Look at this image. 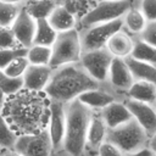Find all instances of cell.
<instances>
[{
    "label": "cell",
    "instance_id": "obj_29",
    "mask_svg": "<svg viewBox=\"0 0 156 156\" xmlns=\"http://www.w3.org/2000/svg\"><path fill=\"white\" fill-rule=\"evenodd\" d=\"M29 66V61L26 56H21L15 58L13 61H11L4 69H2V74L6 77H12V78H18V77H23L27 67Z\"/></svg>",
    "mask_w": 156,
    "mask_h": 156
},
{
    "label": "cell",
    "instance_id": "obj_5",
    "mask_svg": "<svg viewBox=\"0 0 156 156\" xmlns=\"http://www.w3.org/2000/svg\"><path fill=\"white\" fill-rule=\"evenodd\" d=\"M82 52L79 32L77 28L60 32L51 45V60L49 66L54 69L68 63L79 62Z\"/></svg>",
    "mask_w": 156,
    "mask_h": 156
},
{
    "label": "cell",
    "instance_id": "obj_11",
    "mask_svg": "<svg viewBox=\"0 0 156 156\" xmlns=\"http://www.w3.org/2000/svg\"><path fill=\"white\" fill-rule=\"evenodd\" d=\"M134 79L133 76L126 63L124 58H118V57H113L110 69H108V74H107V80H106V85L112 89L122 100L126 99V94L128 91V89L130 88V85L133 84Z\"/></svg>",
    "mask_w": 156,
    "mask_h": 156
},
{
    "label": "cell",
    "instance_id": "obj_9",
    "mask_svg": "<svg viewBox=\"0 0 156 156\" xmlns=\"http://www.w3.org/2000/svg\"><path fill=\"white\" fill-rule=\"evenodd\" d=\"M13 149L21 156H54L48 128L35 134L18 135Z\"/></svg>",
    "mask_w": 156,
    "mask_h": 156
},
{
    "label": "cell",
    "instance_id": "obj_36",
    "mask_svg": "<svg viewBox=\"0 0 156 156\" xmlns=\"http://www.w3.org/2000/svg\"><path fill=\"white\" fill-rule=\"evenodd\" d=\"M147 149L152 152V155L156 156V132L154 134L150 135L149 138V143H147Z\"/></svg>",
    "mask_w": 156,
    "mask_h": 156
},
{
    "label": "cell",
    "instance_id": "obj_20",
    "mask_svg": "<svg viewBox=\"0 0 156 156\" xmlns=\"http://www.w3.org/2000/svg\"><path fill=\"white\" fill-rule=\"evenodd\" d=\"M126 99L156 106V84L145 80H134L126 94Z\"/></svg>",
    "mask_w": 156,
    "mask_h": 156
},
{
    "label": "cell",
    "instance_id": "obj_19",
    "mask_svg": "<svg viewBox=\"0 0 156 156\" xmlns=\"http://www.w3.org/2000/svg\"><path fill=\"white\" fill-rule=\"evenodd\" d=\"M46 20L57 33L74 29V28H77V24H78L77 17L65 5L57 6L49 15V17Z\"/></svg>",
    "mask_w": 156,
    "mask_h": 156
},
{
    "label": "cell",
    "instance_id": "obj_15",
    "mask_svg": "<svg viewBox=\"0 0 156 156\" xmlns=\"http://www.w3.org/2000/svg\"><path fill=\"white\" fill-rule=\"evenodd\" d=\"M52 68L49 65H29L23 74V89L44 91L51 77Z\"/></svg>",
    "mask_w": 156,
    "mask_h": 156
},
{
    "label": "cell",
    "instance_id": "obj_40",
    "mask_svg": "<svg viewBox=\"0 0 156 156\" xmlns=\"http://www.w3.org/2000/svg\"><path fill=\"white\" fill-rule=\"evenodd\" d=\"M54 156H68V155H67V154H65L63 151H58V152L54 154Z\"/></svg>",
    "mask_w": 156,
    "mask_h": 156
},
{
    "label": "cell",
    "instance_id": "obj_41",
    "mask_svg": "<svg viewBox=\"0 0 156 156\" xmlns=\"http://www.w3.org/2000/svg\"><path fill=\"white\" fill-rule=\"evenodd\" d=\"M98 1V0H96ZM112 1H122V0H112Z\"/></svg>",
    "mask_w": 156,
    "mask_h": 156
},
{
    "label": "cell",
    "instance_id": "obj_23",
    "mask_svg": "<svg viewBox=\"0 0 156 156\" xmlns=\"http://www.w3.org/2000/svg\"><path fill=\"white\" fill-rule=\"evenodd\" d=\"M122 22H123V29L127 30L133 37H136L144 29L147 21L144 17L140 9L138 7V2H136L124 13V16L122 17Z\"/></svg>",
    "mask_w": 156,
    "mask_h": 156
},
{
    "label": "cell",
    "instance_id": "obj_25",
    "mask_svg": "<svg viewBox=\"0 0 156 156\" xmlns=\"http://www.w3.org/2000/svg\"><path fill=\"white\" fill-rule=\"evenodd\" d=\"M130 56L136 60L149 62L156 66V48L140 40L136 37H134V46Z\"/></svg>",
    "mask_w": 156,
    "mask_h": 156
},
{
    "label": "cell",
    "instance_id": "obj_22",
    "mask_svg": "<svg viewBox=\"0 0 156 156\" xmlns=\"http://www.w3.org/2000/svg\"><path fill=\"white\" fill-rule=\"evenodd\" d=\"M65 0H28L23 7L34 18H48L49 15L60 5H63Z\"/></svg>",
    "mask_w": 156,
    "mask_h": 156
},
{
    "label": "cell",
    "instance_id": "obj_7",
    "mask_svg": "<svg viewBox=\"0 0 156 156\" xmlns=\"http://www.w3.org/2000/svg\"><path fill=\"white\" fill-rule=\"evenodd\" d=\"M122 28H123L122 18L112 21V22H107V23L94 24V26L85 27V28H79V29L77 28L79 32L82 50L89 51V50H96V49L105 48L110 37Z\"/></svg>",
    "mask_w": 156,
    "mask_h": 156
},
{
    "label": "cell",
    "instance_id": "obj_32",
    "mask_svg": "<svg viewBox=\"0 0 156 156\" xmlns=\"http://www.w3.org/2000/svg\"><path fill=\"white\" fill-rule=\"evenodd\" d=\"M21 46L11 27H0V49H11Z\"/></svg>",
    "mask_w": 156,
    "mask_h": 156
},
{
    "label": "cell",
    "instance_id": "obj_38",
    "mask_svg": "<svg viewBox=\"0 0 156 156\" xmlns=\"http://www.w3.org/2000/svg\"><path fill=\"white\" fill-rule=\"evenodd\" d=\"M0 156H21L15 149H0Z\"/></svg>",
    "mask_w": 156,
    "mask_h": 156
},
{
    "label": "cell",
    "instance_id": "obj_37",
    "mask_svg": "<svg viewBox=\"0 0 156 156\" xmlns=\"http://www.w3.org/2000/svg\"><path fill=\"white\" fill-rule=\"evenodd\" d=\"M124 156H152V152L145 147V149H141L139 151H135V152H129V154H124Z\"/></svg>",
    "mask_w": 156,
    "mask_h": 156
},
{
    "label": "cell",
    "instance_id": "obj_39",
    "mask_svg": "<svg viewBox=\"0 0 156 156\" xmlns=\"http://www.w3.org/2000/svg\"><path fill=\"white\" fill-rule=\"evenodd\" d=\"M7 2H11V4H17V5H24L28 0H5Z\"/></svg>",
    "mask_w": 156,
    "mask_h": 156
},
{
    "label": "cell",
    "instance_id": "obj_27",
    "mask_svg": "<svg viewBox=\"0 0 156 156\" xmlns=\"http://www.w3.org/2000/svg\"><path fill=\"white\" fill-rule=\"evenodd\" d=\"M23 5L11 4L5 0H0V27H11L22 10Z\"/></svg>",
    "mask_w": 156,
    "mask_h": 156
},
{
    "label": "cell",
    "instance_id": "obj_26",
    "mask_svg": "<svg viewBox=\"0 0 156 156\" xmlns=\"http://www.w3.org/2000/svg\"><path fill=\"white\" fill-rule=\"evenodd\" d=\"M26 57L29 65H49L51 60V46L33 44L27 49Z\"/></svg>",
    "mask_w": 156,
    "mask_h": 156
},
{
    "label": "cell",
    "instance_id": "obj_8",
    "mask_svg": "<svg viewBox=\"0 0 156 156\" xmlns=\"http://www.w3.org/2000/svg\"><path fill=\"white\" fill-rule=\"evenodd\" d=\"M113 56L108 52L106 48L83 51L79 63L83 69L99 84H104L107 80L108 69Z\"/></svg>",
    "mask_w": 156,
    "mask_h": 156
},
{
    "label": "cell",
    "instance_id": "obj_10",
    "mask_svg": "<svg viewBox=\"0 0 156 156\" xmlns=\"http://www.w3.org/2000/svg\"><path fill=\"white\" fill-rule=\"evenodd\" d=\"M48 132L52 144L54 154L62 150L66 132V104L50 100V117Z\"/></svg>",
    "mask_w": 156,
    "mask_h": 156
},
{
    "label": "cell",
    "instance_id": "obj_13",
    "mask_svg": "<svg viewBox=\"0 0 156 156\" xmlns=\"http://www.w3.org/2000/svg\"><path fill=\"white\" fill-rule=\"evenodd\" d=\"M124 104L132 113L133 119H135L149 135L156 132V106L132 99H124Z\"/></svg>",
    "mask_w": 156,
    "mask_h": 156
},
{
    "label": "cell",
    "instance_id": "obj_16",
    "mask_svg": "<svg viewBox=\"0 0 156 156\" xmlns=\"http://www.w3.org/2000/svg\"><path fill=\"white\" fill-rule=\"evenodd\" d=\"M107 130L100 112H93L87 133V156H96L99 146L106 141Z\"/></svg>",
    "mask_w": 156,
    "mask_h": 156
},
{
    "label": "cell",
    "instance_id": "obj_33",
    "mask_svg": "<svg viewBox=\"0 0 156 156\" xmlns=\"http://www.w3.org/2000/svg\"><path fill=\"white\" fill-rule=\"evenodd\" d=\"M136 38L156 48V21H147L144 29L139 35H136Z\"/></svg>",
    "mask_w": 156,
    "mask_h": 156
},
{
    "label": "cell",
    "instance_id": "obj_30",
    "mask_svg": "<svg viewBox=\"0 0 156 156\" xmlns=\"http://www.w3.org/2000/svg\"><path fill=\"white\" fill-rule=\"evenodd\" d=\"M22 89H23V78L22 77L12 78V77H6L4 74L0 77V91L5 95V98L17 94Z\"/></svg>",
    "mask_w": 156,
    "mask_h": 156
},
{
    "label": "cell",
    "instance_id": "obj_28",
    "mask_svg": "<svg viewBox=\"0 0 156 156\" xmlns=\"http://www.w3.org/2000/svg\"><path fill=\"white\" fill-rule=\"evenodd\" d=\"M18 135L0 113V149H13Z\"/></svg>",
    "mask_w": 156,
    "mask_h": 156
},
{
    "label": "cell",
    "instance_id": "obj_6",
    "mask_svg": "<svg viewBox=\"0 0 156 156\" xmlns=\"http://www.w3.org/2000/svg\"><path fill=\"white\" fill-rule=\"evenodd\" d=\"M138 2V0H122V1H112V0H98L90 10L79 18L77 28H85L94 24L107 23L116 20H119L124 16V13Z\"/></svg>",
    "mask_w": 156,
    "mask_h": 156
},
{
    "label": "cell",
    "instance_id": "obj_1",
    "mask_svg": "<svg viewBox=\"0 0 156 156\" xmlns=\"http://www.w3.org/2000/svg\"><path fill=\"white\" fill-rule=\"evenodd\" d=\"M1 116L17 135L39 133L48 128L50 99L44 91L22 89L5 98Z\"/></svg>",
    "mask_w": 156,
    "mask_h": 156
},
{
    "label": "cell",
    "instance_id": "obj_4",
    "mask_svg": "<svg viewBox=\"0 0 156 156\" xmlns=\"http://www.w3.org/2000/svg\"><path fill=\"white\" fill-rule=\"evenodd\" d=\"M150 135L139 126L135 119H130L122 126L107 130L106 140L116 145L123 154L135 152L147 147Z\"/></svg>",
    "mask_w": 156,
    "mask_h": 156
},
{
    "label": "cell",
    "instance_id": "obj_2",
    "mask_svg": "<svg viewBox=\"0 0 156 156\" xmlns=\"http://www.w3.org/2000/svg\"><path fill=\"white\" fill-rule=\"evenodd\" d=\"M99 85L100 84L83 69L80 63L76 62L54 68L44 93L50 100L68 104L76 100L82 93Z\"/></svg>",
    "mask_w": 156,
    "mask_h": 156
},
{
    "label": "cell",
    "instance_id": "obj_42",
    "mask_svg": "<svg viewBox=\"0 0 156 156\" xmlns=\"http://www.w3.org/2000/svg\"><path fill=\"white\" fill-rule=\"evenodd\" d=\"M152 156H155V155H152Z\"/></svg>",
    "mask_w": 156,
    "mask_h": 156
},
{
    "label": "cell",
    "instance_id": "obj_18",
    "mask_svg": "<svg viewBox=\"0 0 156 156\" xmlns=\"http://www.w3.org/2000/svg\"><path fill=\"white\" fill-rule=\"evenodd\" d=\"M133 46H134V37L122 28L110 37L105 48L113 57L126 58L130 56L133 51Z\"/></svg>",
    "mask_w": 156,
    "mask_h": 156
},
{
    "label": "cell",
    "instance_id": "obj_12",
    "mask_svg": "<svg viewBox=\"0 0 156 156\" xmlns=\"http://www.w3.org/2000/svg\"><path fill=\"white\" fill-rule=\"evenodd\" d=\"M83 105H85L93 112H100L105 106L116 100H122L112 89H110L105 83L99 87L82 93L77 98Z\"/></svg>",
    "mask_w": 156,
    "mask_h": 156
},
{
    "label": "cell",
    "instance_id": "obj_17",
    "mask_svg": "<svg viewBox=\"0 0 156 156\" xmlns=\"http://www.w3.org/2000/svg\"><path fill=\"white\" fill-rule=\"evenodd\" d=\"M100 115H101L107 129H113L118 126L124 124L126 122H128L133 118L127 105L124 104V100L112 101L111 104H108L100 111Z\"/></svg>",
    "mask_w": 156,
    "mask_h": 156
},
{
    "label": "cell",
    "instance_id": "obj_3",
    "mask_svg": "<svg viewBox=\"0 0 156 156\" xmlns=\"http://www.w3.org/2000/svg\"><path fill=\"white\" fill-rule=\"evenodd\" d=\"M91 113L78 99L66 104V132L61 151L68 156H87V133Z\"/></svg>",
    "mask_w": 156,
    "mask_h": 156
},
{
    "label": "cell",
    "instance_id": "obj_14",
    "mask_svg": "<svg viewBox=\"0 0 156 156\" xmlns=\"http://www.w3.org/2000/svg\"><path fill=\"white\" fill-rule=\"evenodd\" d=\"M35 26H37L35 20L22 6V10L20 11L18 16L16 17L15 22L11 26V29L21 46L28 49L30 45H33Z\"/></svg>",
    "mask_w": 156,
    "mask_h": 156
},
{
    "label": "cell",
    "instance_id": "obj_31",
    "mask_svg": "<svg viewBox=\"0 0 156 156\" xmlns=\"http://www.w3.org/2000/svg\"><path fill=\"white\" fill-rule=\"evenodd\" d=\"M26 55H27V48H23V46H17L11 49H0V72H2V69L11 61Z\"/></svg>",
    "mask_w": 156,
    "mask_h": 156
},
{
    "label": "cell",
    "instance_id": "obj_21",
    "mask_svg": "<svg viewBox=\"0 0 156 156\" xmlns=\"http://www.w3.org/2000/svg\"><path fill=\"white\" fill-rule=\"evenodd\" d=\"M134 80H145L156 84V66L136 60L132 56L124 58Z\"/></svg>",
    "mask_w": 156,
    "mask_h": 156
},
{
    "label": "cell",
    "instance_id": "obj_35",
    "mask_svg": "<svg viewBox=\"0 0 156 156\" xmlns=\"http://www.w3.org/2000/svg\"><path fill=\"white\" fill-rule=\"evenodd\" d=\"M96 156H124V154L116 145L106 140L99 146L96 151Z\"/></svg>",
    "mask_w": 156,
    "mask_h": 156
},
{
    "label": "cell",
    "instance_id": "obj_43",
    "mask_svg": "<svg viewBox=\"0 0 156 156\" xmlns=\"http://www.w3.org/2000/svg\"><path fill=\"white\" fill-rule=\"evenodd\" d=\"M93 1H94V0H93Z\"/></svg>",
    "mask_w": 156,
    "mask_h": 156
},
{
    "label": "cell",
    "instance_id": "obj_34",
    "mask_svg": "<svg viewBox=\"0 0 156 156\" xmlns=\"http://www.w3.org/2000/svg\"><path fill=\"white\" fill-rule=\"evenodd\" d=\"M138 7L146 21H156V0H138Z\"/></svg>",
    "mask_w": 156,
    "mask_h": 156
},
{
    "label": "cell",
    "instance_id": "obj_24",
    "mask_svg": "<svg viewBox=\"0 0 156 156\" xmlns=\"http://www.w3.org/2000/svg\"><path fill=\"white\" fill-rule=\"evenodd\" d=\"M35 22H37V26H35L33 44L51 46L57 37V32L50 26L46 18H39V20H35Z\"/></svg>",
    "mask_w": 156,
    "mask_h": 156
}]
</instances>
